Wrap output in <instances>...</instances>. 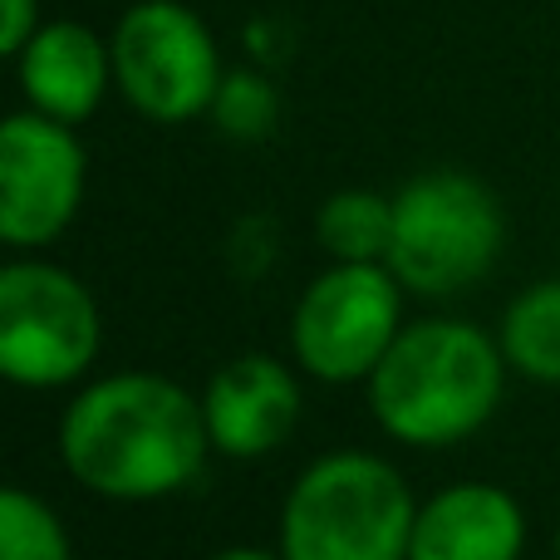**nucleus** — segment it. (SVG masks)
<instances>
[{
  "mask_svg": "<svg viewBox=\"0 0 560 560\" xmlns=\"http://www.w3.org/2000/svg\"><path fill=\"white\" fill-rule=\"evenodd\" d=\"M202 413L212 453L252 463V457L276 453L290 438L300 418V384L280 359L242 354L207 378Z\"/></svg>",
  "mask_w": 560,
  "mask_h": 560,
  "instance_id": "1a4fd4ad",
  "label": "nucleus"
},
{
  "mask_svg": "<svg viewBox=\"0 0 560 560\" xmlns=\"http://www.w3.org/2000/svg\"><path fill=\"white\" fill-rule=\"evenodd\" d=\"M30 108L59 124H84L114 84V49L79 20H49L15 55Z\"/></svg>",
  "mask_w": 560,
  "mask_h": 560,
  "instance_id": "9b49d317",
  "label": "nucleus"
},
{
  "mask_svg": "<svg viewBox=\"0 0 560 560\" xmlns=\"http://www.w3.org/2000/svg\"><path fill=\"white\" fill-rule=\"evenodd\" d=\"M207 438L202 398L148 369L108 374L79 388L59 418V463L79 487L108 502H158L202 472Z\"/></svg>",
  "mask_w": 560,
  "mask_h": 560,
  "instance_id": "f257e3e1",
  "label": "nucleus"
},
{
  "mask_svg": "<svg viewBox=\"0 0 560 560\" xmlns=\"http://www.w3.org/2000/svg\"><path fill=\"white\" fill-rule=\"evenodd\" d=\"M556 560H560V532H556Z\"/></svg>",
  "mask_w": 560,
  "mask_h": 560,
  "instance_id": "a211bd4d",
  "label": "nucleus"
},
{
  "mask_svg": "<svg viewBox=\"0 0 560 560\" xmlns=\"http://www.w3.org/2000/svg\"><path fill=\"white\" fill-rule=\"evenodd\" d=\"M0 560H74L69 532L35 492H0Z\"/></svg>",
  "mask_w": 560,
  "mask_h": 560,
  "instance_id": "4468645a",
  "label": "nucleus"
},
{
  "mask_svg": "<svg viewBox=\"0 0 560 560\" xmlns=\"http://www.w3.org/2000/svg\"><path fill=\"white\" fill-rule=\"evenodd\" d=\"M114 79L124 98L153 124H187L212 114L222 89V55L197 10L183 0H138L114 25Z\"/></svg>",
  "mask_w": 560,
  "mask_h": 560,
  "instance_id": "0eeeda50",
  "label": "nucleus"
},
{
  "mask_svg": "<svg viewBox=\"0 0 560 560\" xmlns=\"http://www.w3.org/2000/svg\"><path fill=\"white\" fill-rule=\"evenodd\" d=\"M315 242L329 261H388L394 202L378 192H335L315 217Z\"/></svg>",
  "mask_w": 560,
  "mask_h": 560,
  "instance_id": "ddd939ff",
  "label": "nucleus"
},
{
  "mask_svg": "<svg viewBox=\"0 0 560 560\" xmlns=\"http://www.w3.org/2000/svg\"><path fill=\"white\" fill-rule=\"evenodd\" d=\"M89 158L74 124L49 114H10L0 128V236L15 252L49 246L69 232L84 202Z\"/></svg>",
  "mask_w": 560,
  "mask_h": 560,
  "instance_id": "6e6552de",
  "label": "nucleus"
},
{
  "mask_svg": "<svg viewBox=\"0 0 560 560\" xmlns=\"http://www.w3.org/2000/svg\"><path fill=\"white\" fill-rule=\"evenodd\" d=\"M39 30V0H0V49L10 59L35 39Z\"/></svg>",
  "mask_w": 560,
  "mask_h": 560,
  "instance_id": "dca6fc26",
  "label": "nucleus"
},
{
  "mask_svg": "<svg viewBox=\"0 0 560 560\" xmlns=\"http://www.w3.org/2000/svg\"><path fill=\"white\" fill-rule=\"evenodd\" d=\"M502 354L522 378L560 388V280H536L506 305L502 315Z\"/></svg>",
  "mask_w": 560,
  "mask_h": 560,
  "instance_id": "f8f14e48",
  "label": "nucleus"
},
{
  "mask_svg": "<svg viewBox=\"0 0 560 560\" xmlns=\"http://www.w3.org/2000/svg\"><path fill=\"white\" fill-rule=\"evenodd\" d=\"M418 502L404 472L374 453L339 447L290 482L280 506L285 560H408Z\"/></svg>",
  "mask_w": 560,
  "mask_h": 560,
  "instance_id": "7ed1b4c3",
  "label": "nucleus"
},
{
  "mask_svg": "<svg viewBox=\"0 0 560 560\" xmlns=\"http://www.w3.org/2000/svg\"><path fill=\"white\" fill-rule=\"evenodd\" d=\"M502 339L472 319L404 325L369 374V413L394 443L447 447L492 423L506 388Z\"/></svg>",
  "mask_w": 560,
  "mask_h": 560,
  "instance_id": "f03ea898",
  "label": "nucleus"
},
{
  "mask_svg": "<svg viewBox=\"0 0 560 560\" xmlns=\"http://www.w3.org/2000/svg\"><path fill=\"white\" fill-rule=\"evenodd\" d=\"M398 276L384 261H329L290 315V345L319 384H369L404 329Z\"/></svg>",
  "mask_w": 560,
  "mask_h": 560,
  "instance_id": "423d86ee",
  "label": "nucleus"
},
{
  "mask_svg": "<svg viewBox=\"0 0 560 560\" xmlns=\"http://www.w3.org/2000/svg\"><path fill=\"white\" fill-rule=\"evenodd\" d=\"M98 305L79 276L49 261L0 271V374L15 388H65L98 354Z\"/></svg>",
  "mask_w": 560,
  "mask_h": 560,
  "instance_id": "39448f33",
  "label": "nucleus"
},
{
  "mask_svg": "<svg viewBox=\"0 0 560 560\" xmlns=\"http://www.w3.org/2000/svg\"><path fill=\"white\" fill-rule=\"evenodd\" d=\"M506 242V217L497 192L472 173L438 167L418 173L394 197V242L388 271L413 295H457L497 266Z\"/></svg>",
  "mask_w": 560,
  "mask_h": 560,
  "instance_id": "20e7f679",
  "label": "nucleus"
},
{
  "mask_svg": "<svg viewBox=\"0 0 560 560\" xmlns=\"http://www.w3.org/2000/svg\"><path fill=\"white\" fill-rule=\"evenodd\" d=\"M212 118L222 133L252 143V138H261L266 128L276 124V89L266 84L261 74H252V69L226 74L222 89H217V98H212Z\"/></svg>",
  "mask_w": 560,
  "mask_h": 560,
  "instance_id": "2eb2a0df",
  "label": "nucleus"
},
{
  "mask_svg": "<svg viewBox=\"0 0 560 560\" xmlns=\"http://www.w3.org/2000/svg\"><path fill=\"white\" fill-rule=\"evenodd\" d=\"M526 512L497 482H453L413 516L408 560H522Z\"/></svg>",
  "mask_w": 560,
  "mask_h": 560,
  "instance_id": "9d476101",
  "label": "nucleus"
},
{
  "mask_svg": "<svg viewBox=\"0 0 560 560\" xmlns=\"http://www.w3.org/2000/svg\"><path fill=\"white\" fill-rule=\"evenodd\" d=\"M212 560H285V556H280V551H261V546H232V551H222Z\"/></svg>",
  "mask_w": 560,
  "mask_h": 560,
  "instance_id": "f3484780",
  "label": "nucleus"
}]
</instances>
